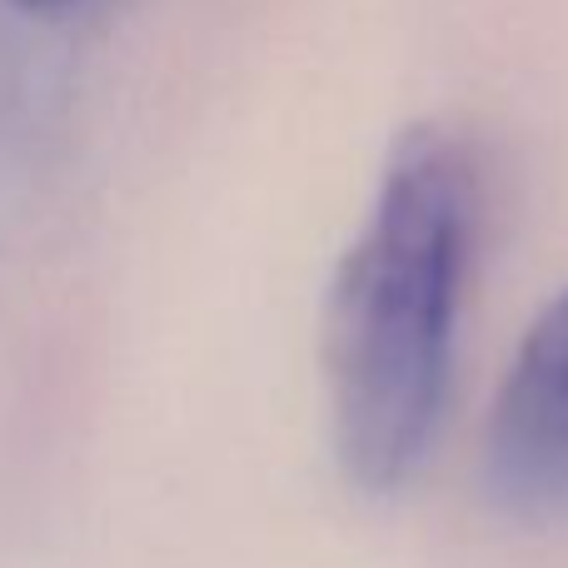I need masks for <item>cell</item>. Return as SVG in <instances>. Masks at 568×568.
<instances>
[{"instance_id": "obj_1", "label": "cell", "mask_w": 568, "mask_h": 568, "mask_svg": "<svg viewBox=\"0 0 568 568\" xmlns=\"http://www.w3.org/2000/svg\"><path fill=\"white\" fill-rule=\"evenodd\" d=\"M469 235V155L434 130H414L384 170L324 320L334 434L364 489L404 484L434 449Z\"/></svg>"}, {"instance_id": "obj_3", "label": "cell", "mask_w": 568, "mask_h": 568, "mask_svg": "<svg viewBox=\"0 0 568 568\" xmlns=\"http://www.w3.org/2000/svg\"><path fill=\"white\" fill-rule=\"evenodd\" d=\"M16 6H26V10H65V6H75V0H16Z\"/></svg>"}, {"instance_id": "obj_2", "label": "cell", "mask_w": 568, "mask_h": 568, "mask_svg": "<svg viewBox=\"0 0 568 568\" xmlns=\"http://www.w3.org/2000/svg\"><path fill=\"white\" fill-rule=\"evenodd\" d=\"M489 494L514 514L568 509V294L524 334L484 439Z\"/></svg>"}]
</instances>
